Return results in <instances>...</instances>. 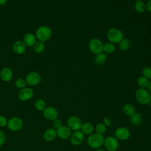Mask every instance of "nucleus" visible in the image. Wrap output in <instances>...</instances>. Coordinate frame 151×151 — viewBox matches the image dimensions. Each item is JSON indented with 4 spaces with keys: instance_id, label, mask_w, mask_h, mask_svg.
<instances>
[{
    "instance_id": "f257e3e1",
    "label": "nucleus",
    "mask_w": 151,
    "mask_h": 151,
    "mask_svg": "<svg viewBox=\"0 0 151 151\" xmlns=\"http://www.w3.org/2000/svg\"><path fill=\"white\" fill-rule=\"evenodd\" d=\"M104 137L103 135L96 133H93L87 137V143L88 146L93 149L101 148L103 145Z\"/></svg>"
},
{
    "instance_id": "f03ea898",
    "label": "nucleus",
    "mask_w": 151,
    "mask_h": 151,
    "mask_svg": "<svg viewBox=\"0 0 151 151\" xmlns=\"http://www.w3.org/2000/svg\"><path fill=\"white\" fill-rule=\"evenodd\" d=\"M134 96L137 101L142 105L149 104L151 99L150 93L147 88H138L135 91Z\"/></svg>"
},
{
    "instance_id": "7ed1b4c3",
    "label": "nucleus",
    "mask_w": 151,
    "mask_h": 151,
    "mask_svg": "<svg viewBox=\"0 0 151 151\" xmlns=\"http://www.w3.org/2000/svg\"><path fill=\"white\" fill-rule=\"evenodd\" d=\"M106 37L110 42L113 44H119L123 38V32L116 28H111L107 31Z\"/></svg>"
},
{
    "instance_id": "20e7f679",
    "label": "nucleus",
    "mask_w": 151,
    "mask_h": 151,
    "mask_svg": "<svg viewBox=\"0 0 151 151\" xmlns=\"http://www.w3.org/2000/svg\"><path fill=\"white\" fill-rule=\"evenodd\" d=\"M52 34V30L49 27L42 25L37 28L35 35L38 41L44 42L51 38Z\"/></svg>"
},
{
    "instance_id": "39448f33",
    "label": "nucleus",
    "mask_w": 151,
    "mask_h": 151,
    "mask_svg": "<svg viewBox=\"0 0 151 151\" xmlns=\"http://www.w3.org/2000/svg\"><path fill=\"white\" fill-rule=\"evenodd\" d=\"M103 146L107 151H116L119 146V140L113 136H109L104 138Z\"/></svg>"
},
{
    "instance_id": "423d86ee",
    "label": "nucleus",
    "mask_w": 151,
    "mask_h": 151,
    "mask_svg": "<svg viewBox=\"0 0 151 151\" xmlns=\"http://www.w3.org/2000/svg\"><path fill=\"white\" fill-rule=\"evenodd\" d=\"M88 48L91 52L96 55L103 52V44L100 39L94 38L90 41Z\"/></svg>"
},
{
    "instance_id": "0eeeda50",
    "label": "nucleus",
    "mask_w": 151,
    "mask_h": 151,
    "mask_svg": "<svg viewBox=\"0 0 151 151\" xmlns=\"http://www.w3.org/2000/svg\"><path fill=\"white\" fill-rule=\"evenodd\" d=\"M6 126L10 130L17 132L23 127V122L19 117H13L8 120Z\"/></svg>"
},
{
    "instance_id": "6e6552de",
    "label": "nucleus",
    "mask_w": 151,
    "mask_h": 151,
    "mask_svg": "<svg viewBox=\"0 0 151 151\" xmlns=\"http://www.w3.org/2000/svg\"><path fill=\"white\" fill-rule=\"evenodd\" d=\"M25 80L27 83V85L30 86H35L40 83L41 77L38 72L31 71L26 75Z\"/></svg>"
},
{
    "instance_id": "1a4fd4ad",
    "label": "nucleus",
    "mask_w": 151,
    "mask_h": 151,
    "mask_svg": "<svg viewBox=\"0 0 151 151\" xmlns=\"http://www.w3.org/2000/svg\"><path fill=\"white\" fill-rule=\"evenodd\" d=\"M67 126L73 131L80 130L82 126L81 120L77 116H71L67 120Z\"/></svg>"
},
{
    "instance_id": "9d476101",
    "label": "nucleus",
    "mask_w": 151,
    "mask_h": 151,
    "mask_svg": "<svg viewBox=\"0 0 151 151\" xmlns=\"http://www.w3.org/2000/svg\"><path fill=\"white\" fill-rule=\"evenodd\" d=\"M130 130L126 127H119L114 132V137L119 140H126L130 138Z\"/></svg>"
},
{
    "instance_id": "9b49d317",
    "label": "nucleus",
    "mask_w": 151,
    "mask_h": 151,
    "mask_svg": "<svg viewBox=\"0 0 151 151\" xmlns=\"http://www.w3.org/2000/svg\"><path fill=\"white\" fill-rule=\"evenodd\" d=\"M34 95V91L30 87H25L21 89L18 94L19 99L22 101H26L30 100Z\"/></svg>"
},
{
    "instance_id": "f8f14e48",
    "label": "nucleus",
    "mask_w": 151,
    "mask_h": 151,
    "mask_svg": "<svg viewBox=\"0 0 151 151\" xmlns=\"http://www.w3.org/2000/svg\"><path fill=\"white\" fill-rule=\"evenodd\" d=\"M70 139L72 145L74 146H78L81 144L84 141V134L81 132L80 130L74 131L71 133Z\"/></svg>"
},
{
    "instance_id": "ddd939ff",
    "label": "nucleus",
    "mask_w": 151,
    "mask_h": 151,
    "mask_svg": "<svg viewBox=\"0 0 151 151\" xmlns=\"http://www.w3.org/2000/svg\"><path fill=\"white\" fill-rule=\"evenodd\" d=\"M43 111V116L44 117L48 120L52 121L54 119L58 118V113L56 109L53 107L48 106L46 107L45 109L42 111Z\"/></svg>"
},
{
    "instance_id": "4468645a",
    "label": "nucleus",
    "mask_w": 151,
    "mask_h": 151,
    "mask_svg": "<svg viewBox=\"0 0 151 151\" xmlns=\"http://www.w3.org/2000/svg\"><path fill=\"white\" fill-rule=\"evenodd\" d=\"M57 134L61 139H67L70 137L72 130L67 126H62L56 130Z\"/></svg>"
},
{
    "instance_id": "2eb2a0df",
    "label": "nucleus",
    "mask_w": 151,
    "mask_h": 151,
    "mask_svg": "<svg viewBox=\"0 0 151 151\" xmlns=\"http://www.w3.org/2000/svg\"><path fill=\"white\" fill-rule=\"evenodd\" d=\"M13 77L12 70L8 67L2 68L0 71V78L4 82L10 81Z\"/></svg>"
},
{
    "instance_id": "dca6fc26",
    "label": "nucleus",
    "mask_w": 151,
    "mask_h": 151,
    "mask_svg": "<svg viewBox=\"0 0 151 151\" xmlns=\"http://www.w3.org/2000/svg\"><path fill=\"white\" fill-rule=\"evenodd\" d=\"M22 41L27 47H32L37 42V38L35 34L29 32L24 36Z\"/></svg>"
},
{
    "instance_id": "f3484780",
    "label": "nucleus",
    "mask_w": 151,
    "mask_h": 151,
    "mask_svg": "<svg viewBox=\"0 0 151 151\" xmlns=\"http://www.w3.org/2000/svg\"><path fill=\"white\" fill-rule=\"evenodd\" d=\"M27 47L22 41H17L12 45V50L17 54H22L26 51Z\"/></svg>"
},
{
    "instance_id": "a211bd4d",
    "label": "nucleus",
    "mask_w": 151,
    "mask_h": 151,
    "mask_svg": "<svg viewBox=\"0 0 151 151\" xmlns=\"http://www.w3.org/2000/svg\"><path fill=\"white\" fill-rule=\"evenodd\" d=\"M57 136V130L54 128H48L46 129L43 134L44 139L47 142L54 140Z\"/></svg>"
},
{
    "instance_id": "6ab92c4d",
    "label": "nucleus",
    "mask_w": 151,
    "mask_h": 151,
    "mask_svg": "<svg viewBox=\"0 0 151 151\" xmlns=\"http://www.w3.org/2000/svg\"><path fill=\"white\" fill-rule=\"evenodd\" d=\"M80 130L84 135H90L94 131V127L90 122H84L82 124Z\"/></svg>"
},
{
    "instance_id": "aec40b11",
    "label": "nucleus",
    "mask_w": 151,
    "mask_h": 151,
    "mask_svg": "<svg viewBox=\"0 0 151 151\" xmlns=\"http://www.w3.org/2000/svg\"><path fill=\"white\" fill-rule=\"evenodd\" d=\"M129 121L133 126H139L142 123V114L139 112H135L133 115L130 116Z\"/></svg>"
},
{
    "instance_id": "412c9836",
    "label": "nucleus",
    "mask_w": 151,
    "mask_h": 151,
    "mask_svg": "<svg viewBox=\"0 0 151 151\" xmlns=\"http://www.w3.org/2000/svg\"><path fill=\"white\" fill-rule=\"evenodd\" d=\"M107 59V56L106 53L104 52H100L99 54H97L95 55L94 57V63L97 65H101L104 64Z\"/></svg>"
},
{
    "instance_id": "4be33fe9",
    "label": "nucleus",
    "mask_w": 151,
    "mask_h": 151,
    "mask_svg": "<svg viewBox=\"0 0 151 151\" xmlns=\"http://www.w3.org/2000/svg\"><path fill=\"white\" fill-rule=\"evenodd\" d=\"M122 110L123 113L125 115L129 117L133 115L136 112V109L134 106L130 103L125 104L123 107Z\"/></svg>"
},
{
    "instance_id": "5701e85b",
    "label": "nucleus",
    "mask_w": 151,
    "mask_h": 151,
    "mask_svg": "<svg viewBox=\"0 0 151 151\" xmlns=\"http://www.w3.org/2000/svg\"><path fill=\"white\" fill-rule=\"evenodd\" d=\"M115 45L111 42H108L103 44V52L106 54H112L115 51Z\"/></svg>"
},
{
    "instance_id": "b1692460",
    "label": "nucleus",
    "mask_w": 151,
    "mask_h": 151,
    "mask_svg": "<svg viewBox=\"0 0 151 151\" xmlns=\"http://www.w3.org/2000/svg\"><path fill=\"white\" fill-rule=\"evenodd\" d=\"M134 9H135L136 11L138 13L144 12L145 11V10L146 9V3H145V2H143L142 0L135 2Z\"/></svg>"
},
{
    "instance_id": "393cba45",
    "label": "nucleus",
    "mask_w": 151,
    "mask_h": 151,
    "mask_svg": "<svg viewBox=\"0 0 151 151\" xmlns=\"http://www.w3.org/2000/svg\"><path fill=\"white\" fill-rule=\"evenodd\" d=\"M119 47L120 50H122V51H126L129 49L130 47V42L129 40V39L126 38H124L119 43Z\"/></svg>"
},
{
    "instance_id": "a878e982",
    "label": "nucleus",
    "mask_w": 151,
    "mask_h": 151,
    "mask_svg": "<svg viewBox=\"0 0 151 151\" xmlns=\"http://www.w3.org/2000/svg\"><path fill=\"white\" fill-rule=\"evenodd\" d=\"M149 80L147 79V78L143 77V76H140L138 78L137 80V83L139 87L140 88H147L149 83Z\"/></svg>"
},
{
    "instance_id": "bb28decb",
    "label": "nucleus",
    "mask_w": 151,
    "mask_h": 151,
    "mask_svg": "<svg viewBox=\"0 0 151 151\" xmlns=\"http://www.w3.org/2000/svg\"><path fill=\"white\" fill-rule=\"evenodd\" d=\"M33 49H34V51L37 54L42 53L45 49V45L44 42L41 41H37L34 44V45L33 46Z\"/></svg>"
},
{
    "instance_id": "cd10ccee",
    "label": "nucleus",
    "mask_w": 151,
    "mask_h": 151,
    "mask_svg": "<svg viewBox=\"0 0 151 151\" xmlns=\"http://www.w3.org/2000/svg\"><path fill=\"white\" fill-rule=\"evenodd\" d=\"M106 130L107 127L103 123L99 122L94 127V131L96 132V133L100 134L103 135V134H104L106 132Z\"/></svg>"
},
{
    "instance_id": "c85d7f7f",
    "label": "nucleus",
    "mask_w": 151,
    "mask_h": 151,
    "mask_svg": "<svg viewBox=\"0 0 151 151\" xmlns=\"http://www.w3.org/2000/svg\"><path fill=\"white\" fill-rule=\"evenodd\" d=\"M35 108L38 111H43L46 107V103L42 99H38L34 103Z\"/></svg>"
},
{
    "instance_id": "c756f323",
    "label": "nucleus",
    "mask_w": 151,
    "mask_h": 151,
    "mask_svg": "<svg viewBox=\"0 0 151 151\" xmlns=\"http://www.w3.org/2000/svg\"><path fill=\"white\" fill-rule=\"evenodd\" d=\"M15 85L17 88L21 90L22 88L26 87L27 86V83L25 79H24L22 78H19L15 80Z\"/></svg>"
},
{
    "instance_id": "7c9ffc66",
    "label": "nucleus",
    "mask_w": 151,
    "mask_h": 151,
    "mask_svg": "<svg viewBox=\"0 0 151 151\" xmlns=\"http://www.w3.org/2000/svg\"><path fill=\"white\" fill-rule=\"evenodd\" d=\"M142 76L147 78L149 80H151V67H145L142 70Z\"/></svg>"
},
{
    "instance_id": "2f4dec72",
    "label": "nucleus",
    "mask_w": 151,
    "mask_h": 151,
    "mask_svg": "<svg viewBox=\"0 0 151 151\" xmlns=\"http://www.w3.org/2000/svg\"><path fill=\"white\" fill-rule=\"evenodd\" d=\"M62 126H63V122L60 119L57 118L54 120H52V126H53V128L55 129V130L58 129Z\"/></svg>"
},
{
    "instance_id": "473e14b6",
    "label": "nucleus",
    "mask_w": 151,
    "mask_h": 151,
    "mask_svg": "<svg viewBox=\"0 0 151 151\" xmlns=\"http://www.w3.org/2000/svg\"><path fill=\"white\" fill-rule=\"evenodd\" d=\"M7 122L8 120H6V118L2 115H0V127H4L6 126L7 125Z\"/></svg>"
},
{
    "instance_id": "72a5a7b5",
    "label": "nucleus",
    "mask_w": 151,
    "mask_h": 151,
    "mask_svg": "<svg viewBox=\"0 0 151 151\" xmlns=\"http://www.w3.org/2000/svg\"><path fill=\"white\" fill-rule=\"evenodd\" d=\"M5 139H6L5 134L2 131L0 130V147L4 143Z\"/></svg>"
},
{
    "instance_id": "f704fd0d",
    "label": "nucleus",
    "mask_w": 151,
    "mask_h": 151,
    "mask_svg": "<svg viewBox=\"0 0 151 151\" xmlns=\"http://www.w3.org/2000/svg\"><path fill=\"white\" fill-rule=\"evenodd\" d=\"M104 124L106 126V127H109L111 126V120L108 117H104L103 119V122Z\"/></svg>"
},
{
    "instance_id": "c9c22d12",
    "label": "nucleus",
    "mask_w": 151,
    "mask_h": 151,
    "mask_svg": "<svg viewBox=\"0 0 151 151\" xmlns=\"http://www.w3.org/2000/svg\"><path fill=\"white\" fill-rule=\"evenodd\" d=\"M146 9L151 12V0H148L147 1V2L146 3Z\"/></svg>"
},
{
    "instance_id": "e433bc0d",
    "label": "nucleus",
    "mask_w": 151,
    "mask_h": 151,
    "mask_svg": "<svg viewBox=\"0 0 151 151\" xmlns=\"http://www.w3.org/2000/svg\"><path fill=\"white\" fill-rule=\"evenodd\" d=\"M147 90L149 91V92L151 94V81H149V85L147 87Z\"/></svg>"
},
{
    "instance_id": "4c0bfd02",
    "label": "nucleus",
    "mask_w": 151,
    "mask_h": 151,
    "mask_svg": "<svg viewBox=\"0 0 151 151\" xmlns=\"http://www.w3.org/2000/svg\"><path fill=\"white\" fill-rule=\"evenodd\" d=\"M8 0H0V6L5 5Z\"/></svg>"
},
{
    "instance_id": "58836bf2",
    "label": "nucleus",
    "mask_w": 151,
    "mask_h": 151,
    "mask_svg": "<svg viewBox=\"0 0 151 151\" xmlns=\"http://www.w3.org/2000/svg\"><path fill=\"white\" fill-rule=\"evenodd\" d=\"M95 151H106V150L103 149H101V148H99V149H96Z\"/></svg>"
},
{
    "instance_id": "ea45409f",
    "label": "nucleus",
    "mask_w": 151,
    "mask_h": 151,
    "mask_svg": "<svg viewBox=\"0 0 151 151\" xmlns=\"http://www.w3.org/2000/svg\"><path fill=\"white\" fill-rule=\"evenodd\" d=\"M149 106H150V107L151 108V99H150V102H149Z\"/></svg>"
},
{
    "instance_id": "a19ab883",
    "label": "nucleus",
    "mask_w": 151,
    "mask_h": 151,
    "mask_svg": "<svg viewBox=\"0 0 151 151\" xmlns=\"http://www.w3.org/2000/svg\"><path fill=\"white\" fill-rule=\"evenodd\" d=\"M132 1H133L136 2V1H140V0H132Z\"/></svg>"
}]
</instances>
